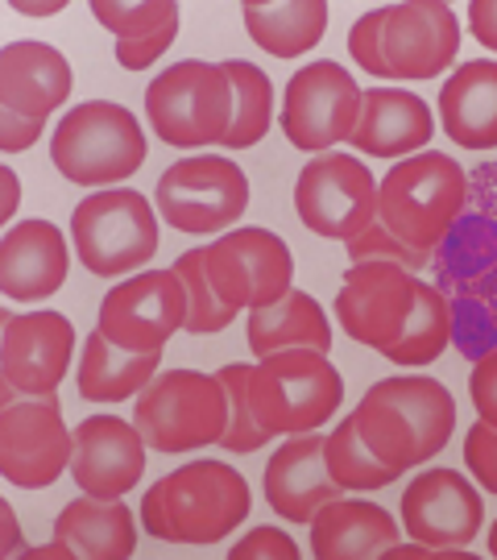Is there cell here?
Instances as JSON below:
<instances>
[{"label":"cell","mask_w":497,"mask_h":560,"mask_svg":"<svg viewBox=\"0 0 497 560\" xmlns=\"http://www.w3.org/2000/svg\"><path fill=\"white\" fill-rule=\"evenodd\" d=\"M460 50V18L443 0H402L386 4L381 59L390 80L418 83L443 75Z\"/></svg>","instance_id":"16"},{"label":"cell","mask_w":497,"mask_h":560,"mask_svg":"<svg viewBox=\"0 0 497 560\" xmlns=\"http://www.w3.org/2000/svg\"><path fill=\"white\" fill-rule=\"evenodd\" d=\"M469 175L452 154L418 150L378 179V221L411 249L436 254L464 217Z\"/></svg>","instance_id":"3"},{"label":"cell","mask_w":497,"mask_h":560,"mask_svg":"<svg viewBox=\"0 0 497 560\" xmlns=\"http://www.w3.org/2000/svg\"><path fill=\"white\" fill-rule=\"evenodd\" d=\"M452 345V303L436 282H418L415 312L394 345L381 349V358L394 365H431Z\"/></svg>","instance_id":"30"},{"label":"cell","mask_w":497,"mask_h":560,"mask_svg":"<svg viewBox=\"0 0 497 560\" xmlns=\"http://www.w3.org/2000/svg\"><path fill=\"white\" fill-rule=\"evenodd\" d=\"M344 249H348V261H353V266H357V261H398V266H406L411 275L436 258V254H427V249H411L406 241H398L381 221H374L353 241H344Z\"/></svg>","instance_id":"36"},{"label":"cell","mask_w":497,"mask_h":560,"mask_svg":"<svg viewBox=\"0 0 497 560\" xmlns=\"http://www.w3.org/2000/svg\"><path fill=\"white\" fill-rule=\"evenodd\" d=\"M381 30H386V9H369L353 21L348 30V55L357 62L365 75H378V80H390L386 71V59H381Z\"/></svg>","instance_id":"37"},{"label":"cell","mask_w":497,"mask_h":560,"mask_svg":"<svg viewBox=\"0 0 497 560\" xmlns=\"http://www.w3.org/2000/svg\"><path fill=\"white\" fill-rule=\"evenodd\" d=\"M469 34L497 55V0H473L469 4Z\"/></svg>","instance_id":"43"},{"label":"cell","mask_w":497,"mask_h":560,"mask_svg":"<svg viewBox=\"0 0 497 560\" xmlns=\"http://www.w3.org/2000/svg\"><path fill=\"white\" fill-rule=\"evenodd\" d=\"M216 378L224 382V395H228V428H224L220 448H233V453H258V448H265L270 436L253 420V402H249L253 365H224V370H216Z\"/></svg>","instance_id":"35"},{"label":"cell","mask_w":497,"mask_h":560,"mask_svg":"<svg viewBox=\"0 0 497 560\" xmlns=\"http://www.w3.org/2000/svg\"><path fill=\"white\" fill-rule=\"evenodd\" d=\"M469 399L477 407V420L497 428V349H489L485 358H477L473 378H469Z\"/></svg>","instance_id":"40"},{"label":"cell","mask_w":497,"mask_h":560,"mask_svg":"<svg viewBox=\"0 0 497 560\" xmlns=\"http://www.w3.org/2000/svg\"><path fill=\"white\" fill-rule=\"evenodd\" d=\"M145 129L141 120L113 101L75 104L50 133V162L67 183L80 187H113L133 179L145 162Z\"/></svg>","instance_id":"5"},{"label":"cell","mask_w":497,"mask_h":560,"mask_svg":"<svg viewBox=\"0 0 497 560\" xmlns=\"http://www.w3.org/2000/svg\"><path fill=\"white\" fill-rule=\"evenodd\" d=\"M485 544H489V557L497 560V523H494V527H489V540H485Z\"/></svg>","instance_id":"48"},{"label":"cell","mask_w":497,"mask_h":560,"mask_svg":"<svg viewBox=\"0 0 497 560\" xmlns=\"http://www.w3.org/2000/svg\"><path fill=\"white\" fill-rule=\"evenodd\" d=\"M402 527L418 544L436 548H469L481 536L485 502L477 486L457 469H423L402 490Z\"/></svg>","instance_id":"17"},{"label":"cell","mask_w":497,"mask_h":560,"mask_svg":"<svg viewBox=\"0 0 497 560\" xmlns=\"http://www.w3.org/2000/svg\"><path fill=\"white\" fill-rule=\"evenodd\" d=\"M133 423L154 453H191L224 441L228 395L216 374L166 370L138 395Z\"/></svg>","instance_id":"8"},{"label":"cell","mask_w":497,"mask_h":560,"mask_svg":"<svg viewBox=\"0 0 497 560\" xmlns=\"http://www.w3.org/2000/svg\"><path fill=\"white\" fill-rule=\"evenodd\" d=\"M418 279L398 261H357L340 282L336 320L365 349L394 345L415 312Z\"/></svg>","instance_id":"15"},{"label":"cell","mask_w":497,"mask_h":560,"mask_svg":"<svg viewBox=\"0 0 497 560\" xmlns=\"http://www.w3.org/2000/svg\"><path fill=\"white\" fill-rule=\"evenodd\" d=\"M360 441L386 460L398 478L443 453L457 432V399L436 378H381L365 390L353 411Z\"/></svg>","instance_id":"1"},{"label":"cell","mask_w":497,"mask_h":560,"mask_svg":"<svg viewBox=\"0 0 497 560\" xmlns=\"http://www.w3.org/2000/svg\"><path fill=\"white\" fill-rule=\"evenodd\" d=\"M96 328L120 349L162 353L166 340L187 328L182 279L175 270H141L129 282H117L99 303Z\"/></svg>","instance_id":"14"},{"label":"cell","mask_w":497,"mask_h":560,"mask_svg":"<svg viewBox=\"0 0 497 560\" xmlns=\"http://www.w3.org/2000/svg\"><path fill=\"white\" fill-rule=\"evenodd\" d=\"M237 113L233 83L220 62L182 59L166 67L145 88V117L170 150H208L220 145Z\"/></svg>","instance_id":"6"},{"label":"cell","mask_w":497,"mask_h":560,"mask_svg":"<svg viewBox=\"0 0 497 560\" xmlns=\"http://www.w3.org/2000/svg\"><path fill=\"white\" fill-rule=\"evenodd\" d=\"M298 560V544L279 527H253L245 540L228 548V560Z\"/></svg>","instance_id":"39"},{"label":"cell","mask_w":497,"mask_h":560,"mask_svg":"<svg viewBox=\"0 0 497 560\" xmlns=\"http://www.w3.org/2000/svg\"><path fill=\"white\" fill-rule=\"evenodd\" d=\"M71 245L96 279L138 275L158 254V212L133 187H104L71 212Z\"/></svg>","instance_id":"7"},{"label":"cell","mask_w":497,"mask_h":560,"mask_svg":"<svg viewBox=\"0 0 497 560\" xmlns=\"http://www.w3.org/2000/svg\"><path fill=\"white\" fill-rule=\"evenodd\" d=\"M0 523H4V548H0V557H21L25 548H21V532H17V511L9 506V502H0Z\"/></svg>","instance_id":"44"},{"label":"cell","mask_w":497,"mask_h":560,"mask_svg":"<svg viewBox=\"0 0 497 560\" xmlns=\"http://www.w3.org/2000/svg\"><path fill=\"white\" fill-rule=\"evenodd\" d=\"M0 187H4V217L0 221H13L17 217V200H21V183H17V175L4 166L0 171Z\"/></svg>","instance_id":"45"},{"label":"cell","mask_w":497,"mask_h":560,"mask_svg":"<svg viewBox=\"0 0 497 560\" xmlns=\"http://www.w3.org/2000/svg\"><path fill=\"white\" fill-rule=\"evenodd\" d=\"M328 0H245L240 18L249 38L274 59H298L316 50L328 30Z\"/></svg>","instance_id":"27"},{"label":"cell","mask_w":497,"mask_h":560,"mask_svg":"<svg viewBox=\"0 0 497 560\" xmlns=\"http://www.w3.org/2000/svg\"><path fill=\"white\" fill-rule=\"evenodd\" d=\"M158 361L162 353H133V349H120L104 332H92L83 340L80 353V395L87 402H125L141 395L150 382L158 378Z\"/></svg>","instance_id":"28"},{"label":"cell","mask_w":497,"mask_h":560,"mask_svg":"<svg viewBox=\"0 0 497 560\" xmlns=\"http://www.w3.org/2000/svg\"><path fill=\"white\" fill-rule=\"evenodd\" d=\"M21 557L25 560H75V552L62 540H55V544H42V548H25Z\"/></svg>","instance_id":"46"},{"label":"cell","mask_w":497,"mask_h":560,"mask_svg":"<svg viewBox=\"0 0 497 560\" xmlns=\"http://www.w3.org/2000/svg\"><path fill=\"white\" fill-rule=\"evenodd\" d=\"M220 67H224V75L233 83V96H237V113H233V125L220 141V150H249L274 125V83L249 59H228Z\"/></svg>","instance_id":"31"},{"label":"cell","mask_w":497,"mask_h":560,"mask_svg":"<svg viewBox=\"0 0 497 560\" xmlns=\"http://www.w3.org/2000/svg\"><path fill=\"white\" fill-rule=\"evenodd\" d=\"M92 18L113 30L117 42H145L179 25V4L175 0H138V4H120V0H92L87 4Z\"/></svg>","instance_id":"34"},{"label":"cell","mask_w":497,"mask_h":560,"mask_svg":"<svg viewBox=\"0 0 497 560\" xmlns=\"http://www.w3.org/2000/svg\"><path fill=\"white\" fill-rule=\"evenodd\" d=\"M323 460H328V474L344 486V490H381L398 481V474L386 460L374 457V448L360 441L357 420L344 416L336 423V432L323 441Z\"/></svg>","instance_id":"32"},{"label":"cell","mask_w":497,"mask_h":560,"mask_svg":"<svg viewBox=\"0 0 497 560\" xmlns=\"http://www.w3.org/2000/svg\"><path fill=\"white\" fill-rule=\"evenodd\" d=\"M75 88V71L50 42H9L0 50V108L21 117L59 113Z\"/></svg>","instance_id":"23"},{"label":"cell","mask_w":497,"mask_h":560,"mask_svg":"<svg viewBox=\"0 0 497 560\" xmlns=\"http://www.w3.org/2000/svg\"><path fill=\"white\" fill-rule=\"evenodd\" d=\"M0 378L13 382L21 395H55L67 382L75 358V324L62 312H0Z\"/></svg>","instance_id":"18"},{"label":"cell","mask_w":497,"mask_h":560,"mask_svg":"<svg viewBox=\"0 0 497 560\" xmlns=\"http://www.w3.org/2000/svg\"><path fill=\"white\" fill-rule=\"evenodd\" d=\"M249 402H253V420L270 441L319 432L344 402V378L328 353L282 349L258 358L249 378Z\"/></svg>","instance_id":"4"},{"label":"cell","mask_w":497,"mask_h":560,"mask_svg":"<svg viewBox=\"0 0 497 560\" xmlns=\"http://www.w3.org/2000/svg\"><path fill=\"white\" fill-rule=\"evenodd\" d=\"M249 481L224 460H191L158 478L141 499V527L162 544L208 548L249 520Z\"/></svg>","instance_id":"2"},{"label":"cell","mask_w":497,"mask_h":560,"mask_svg":"<svg viewBox=\"0 0 497 560\" xmlns=\"http://www.w3.org/2000/svg\"><path fill=\"white\" fill-rule=\"evenodd\" d=\"M245 332L258 358H270L282 349H316V353L332 349V324L323 316L319 300H311L307 291H291L270 307H253Z\"/></svg>","instance_id":"29"},{"label":"cell","mask_w":497,"mask_h":560,"mask_svg":"<svg viewBox=\"0 0 497 560\" xmlns=\"http://www.w3.org/2000/svg\"><path fill=\"white\" fill-rule=\"evenodd\" d=\"M464 465L473 481H481L489 494H497V428L477 420L464 432Z\"/></svg>","instance_id":"38"},{"label":"cell","mask_w":497,"mask_h":560,"mask_svg":"<svg viewBox=\"0 0 497 560\" xmlns=\"http://www.w3.org/2000/svg\"><path fill=\"white\" fill-rule=\"evenodd\" d=\"M436 117L423 96L406 88H369L360 104V120L348 145L369 154V159H411L431 145Z\"/></svg>","instance_id":"22"},{"label":"cell","mask_w":497,"mask_h":560,"mask_svg":"<svg viewBox=\"0 0 497 560\" xmlns=\"http://www.w3.org/2000/svg\"><path fill=\"white\" fill-rule=\"evenodd\" d=\"M365 92L340 62H307L291 75L282 96V133L295 150L332 154L340 141L353 138Z\"/></svg>","instance_id":"11"},{"label":"cell","mask_w":497,"mask_h":560,"mask_svg":"<svg viewBox=\"0 0 497 560\" xmlns=\"http://www.w3.org/2000/svg\"><path fill=\"white\" fill-rule=\"evenodd\" d=\"M13 9L25 13V18H55L62 13V0H50V4H29V0H13Z\"/></svg>","instance_id":"47"},{"label":"cell","mask_w":497,"mask_h":560,"mask_svg":"<svg viewBox=\"0 0 497 560\" xmlns=\"http://www.w3.org/2000/svg\"><path fill=\"white\" fill-rule=\"evenodd\" d=\"M208 279L228 307L253 312L295 291V258L270 229H233L208 245Z\"/></svg>","instance_id":"13"},{"label":"cell","mask_w":497,"mask_h":560,"mask_svg":"<svg viewBox=\"0 0 497 560\" xmlns=\"http://www.w3.org/2000/svg\"><path fill=\"white\" fill-rule=\"evenodd\" d=\"M158 217L179 233L208 237L224 233L245 217L249 208V179L233 159L224 154H191L166 166L154 187Z\"/></svg>","instance_id":"9"},{"label":"cell","mask_w":497,"mask_h":560,"mask_svg":"<svg viewBox=\"0 0 497 560\" xmlns=\"http://www.w3.org/2000/svg\"><path fill=\"white\" fill-rule=\"evenodd\" d=\"M42 129H46V117H21V113L0 108V150H4V154L29 150V145L42 138Z\"/></svg>","instance_id":"42"},{"label":"cell","mask_w":497,"mask_h":560,"mask_svg":"<svg viewBox=\"0 0 497 560\" xmlns=\"http://www.w3.org/2000/svg\"><path fill=\"white\" fill-rule=\"evenodd\" d=\"M170 270L179 275L182 291H187V332L212 337V332H224L240 316L237 307L220 300L212 279H208V249H187Z\"/></svg>","instance_id":"33"},{"label":"cell","mask_w":497,"mask_h":560,"mask_svg":"<svg viewBox=\"0 0 497 560\" xmlns=\"http://www.w3.org/2000/svg\"><path fill=\"white\" fill-rule=\"evenodd\" d=\"M323 441L319 432H298L279 444L270 460H265V502L270 511L291 523H311L319 506H328L332 499L344 494L323 460Z\"/></svg>","instance_id":"21"},{"label":"cell","mask_w":497,"mask_h":560,"mask_svg":"<svg viewBox=\"0 0 497 560\" xmlns=\"http://www.w3.org/2000/svg\"><path fill=\"white\" fill-rule=\"evenodd\" d=\"M439 125L464 150H497V59H473L448 75Z\"/></svg>","instance_id":"25"},{"label":"cell","mask_w":497,"mask_h":560,"mask_svg":"<svg viewBox=\"0 0 497 560\" xmlns=\"http://www.w3.org/2000/svg\"><path fill=\"white\" fill-rule=\"evenodd\" d=\"M145 453L150 444L138 423L120 420V416H87L75 428L71 478L83 494L125 499L145 474Z\"/></svg>","instance_id":"19"},{"label":"cell","mask_w":497,"mask_h":560,"mask_svg":"<svg viewBox=\"0 0 497 560\" xmlns=\"http://www.w3.org/2000/svg\"><path fill=\"white\" fill-rule=\"evenodd\" d=\"M75 432L55 395H25L0 407V474L21 490H46L71 469Z\"/></svg>","instance_id":"12"},{"label":"cell","mask_w":497,"mask_h":560,"mask_svg":"<svg viewBox=\"0 0 497 560\" xmlns=\"http://www.w3.org/2000/svg\"><path fill=\"white\" fill-rule=\"evenodd\" d=\"M295 212L316 237L353 241L378 221V179L357 154H316L298 171Z\"/></svg>","instance_id":"10"},{"label":"cell","mask_w":497,"mask_h":560,"mask_svg":"<svg viewBox=\"0 0 497 560\" xmlns=\"http://www.w3.org/2000/svg\"><path fill=\"white\" fill-rule=\"evenodd\" d=\"M175 38H179V25H170V30H162V34L145 42H117V62L125 71H145V67H154L175 46Z\"/></svg>","instance_id":"41"},{"label":"cell","mask_w":497,"mask_h":560,"mask_svg":"<svg viewBox=\"0 0 497 560\" xmlns=\"http://www.w3.org/2000/svg\"><path fill=\"white\" fill-rule=\"evenodd\" d=\"M55 540L67 544L75 560H129L138 552V523L120 499L83 494L55 515Z\"/></svg>","instance_id":"26"},{"label":"cell","mask_w":497,"mask_h":560,"mask_svg":"<svg viewBox=\"0 0 497 560\" xmlns=\"http://www.w3.org/2000/svg\"><path fill=\"white\" fill-rule=\"evenodd\" d=\"M71 275L67 233L55 221H21L0 237V291L13 303H38L59 295Z\"/></svg>","instance_id":"20"},{"label":"cell","mask_w":497,"mask_h":560,"mask_svg":"<svg viewBox=\"0 0 497 560\" xmlns=\"http://www.w3.org/2000/svg\"><path fill=\"white\" fill-rule=\"evenodd\" d=\"M398 544V520L365 499H332L311 520L316 560H378Z\"/></svg>","instance_id":"24"}]
</instances>
